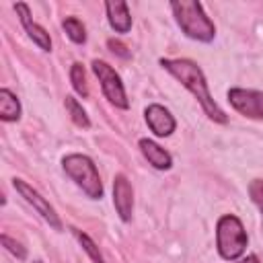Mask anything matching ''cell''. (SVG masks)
<instances>
[{"label":"cell","instance_id":"20","mask_svg":"<svg viewBox=\"0 0 263 263\" xmlns=\"http://www.w3.org/2000/svg\"><path fill=\"white\" fill-rule=\"evenodd\" d=\"M107 45H109V47H111V51H113V53H117L119 58H125V60H127V58L132 55V51H127V47H125L121 41L109 39V41H107Z\"/></svg>","mask_w":263,"mask_h":263},{"label":"cell","instance_id":"8","mask_svg":"<svg viewBox=\"0 0 263 263\" xmlns=\"http://www.w3.org/2000/svg\"><path fill=\"white\" fill-rule=\"evenodd\" d=\"M113 203L119 218L123 222H129L134 212V189L125 175H115L113 179Z\"/></svg>","mask_w":263,"mask_h":263},{"label":"cell","instance_id":"12","mask_svg":"<svg viewBox=\"0 0 263 263\" xmlns=\"http://www.w3.org/2000/svg\"><path fill=\"white\" fill-rule=\"evenodd\" d=\"M105 10H107L109 25L117 33H127L132 29V14H129V8L125 2H107Z\"/></svg>","mask_w":263,"mask_h":263},{"label":"cell","instance_id":"3","mask_svg":"<svg viewBox=\"0 0 263 263\" xmlns=\"http://www.w3.org/2000/svg\"><path fill=\"white\" fill-rule=\"evenodd\" d=\"M62 166L66 175L90 197V199H101L103 197V183L99 177V171L95 162L84 156V154H68L62 160Z\"/></svg>","mask_w":263,"mask_h":263},{"label":"cell","instance_id":"5","mask_svg":"<svg viewBox=\"0 0 263 263\" xmlns=\"http://www.w3.org/2000/svg\"><path fill=\"white\" fill-rule=\"evenodd\" d=\"M92 72L95 76L99 78L101 82V88L105 92V97L109 99V103H113L115 107L119 109H127L129 103H127V97H125V88H123V82L119 78V74L103 60H95L92 62Z\"/></svg>","mask_w":263,"mask_h":263},{"label":"cell","instance_id":"17","mask_svg":"<svg viewBox=\"0 0 263 263\" xmlns=\"http://www.w3.org/2000/svg\"><path fill=\"white\" fill-rule=\"evenodd\" d=\"M74 234H76V238H78V242L82 245V249L90 255V259L95 261V263H105V259H103V255H101V251H99V247L95 245V240L86 234V232H82V230H74Z\"/></svg>","mask_w":263,"mask_h":263},{"label":"cell","instance_id":"21","mask_svg":"<svg viewBox=\"0 0 263 263\" xmlns=\"http://www.w3.org/2000/svg\"><path fill=\"white\" fill-rule=\"evenodd\" d=\"M238 263H259V259H257L255 255H249V257H245V259H240Z\"/></svg>","mask_w":263,"mask_h":263},{"label":"cell","instance_id":"22","mask_svg":"<svg viewBox=\"0 0 263 263\" xmlns=\"http://www.w3.org/2000/svg\"><path fill=\"white\" fill-rule=\"evenodd\" d=\"M35 263H41V261H35Z\"/></svg>","mask_w":263,"mask_h":263},{"label":"cell","instance_id":"15","mask_svg":"<svg viewBox=\"0 0 263 263\" xmlns=\"http://www.w3.org/2000/svg\"><path fill=\"white\" fill-rule=\"evenodd\" d=\"M62 27H64L66 35H68L74 43H84V41H86V29H84L82 21H78L76 16H68V18H64Z\"/></svg>","mask_w":263,"mask_h":263},{"label":"cell","instance_id":"19","mask_svg":"<svg viewBox=\"0 0 263 263\" xmlns=\"http://www.w3.org/2000/svg\"><path fill=\"white\" fill-rule=\"evenodd\" d=\"M2 245L6 247V251H10L16 259H25L27 257V251H25V247L21 245V242H16V240H12L8 234H2Z\"/></svg>","mask_w":263,"mask_h":263},{"label":"cell","instance_id":"1","mask_svg":"<svg viewBox=\"0 0 263 263\" xmlns=\"http://www.w3.org/2000/svg\"><path fill=\"white\" fill-rule=\"evenodd\" d=\"M160 66H162L166 72H171V74L199 101V105L203 107V111H205V115H208L210 119H214L216 123H226V121H228L226 113H224V111L218 107V103L212 99V95H210V90H208V82H205V78H203V72H201V68H199L195 62L185 60V58H181V60H160Z\"/></svg>","mask_w":263,"mask_h":263},{"label":"cell","instance_id":"2","mask_svg":"<svg viewBox=\"0 0 263 263\" xmlns=\"http://www.w3.org/2000/svg\"><path fill=\"white\" fill-rule=\"evenodd\" d=\"M171 8H173V14L181 27V31L195 39V41H212L214 39V33H216V27L214 23L210 21V16L203 12V6L195 0H181V2H171Z\"/></svg>","mask_w":263,"mask_h":263},{"label":"cell","instance_id":"18","mask_svg":"<svg viewBox=\"0 0 263 263\" xmlns=\"http://www.w3.org/2000/svg\"><path fill=\"white\" fill-rule=\"evenodd\" d=\"M249 195H251V199L255 201V205L263 212V179L251 181V185H249Z\"/></svg>","mask_w":263,"mask_h":263},{"label":"cell","instance_id":"13","mask_svg":"<svg viewBox=\"0 0 263 263\" xmlns=\"http://www.w3.org/2000/svg\"><path fill=\"white\" fill-rule=\"evenodd\" d=\"M0 117L4 121H16L21 117V103L8 88L0 90Z\"/></svg>","mask_w":263,"mask_h":263},{"label":"cell","instance_id":"9","mask_svg":"<svg viewBox=\"0 0 263 263\" xmlns=\"http://www.w3.org/2000/svg\"><path fill=\"white\" fill-rule=\"evenodd\" d=\"M144 115H146L148 127H150L158 138L171 136V134L175 132V125H177V123H175V117H173L171 111L164 109L162 105H156V103L148 105L146 111H144Z\"/></svg>","mask_w":263,"mask_h":263},{"label":"cell","instance_id":"11","mask_svg":"<svg viewBox=\"0 0 263 263\" xmlns=\"http://www.w3.org/2000/svg\"><path fill=\"white\" fill-rule=\"evenodd\" d=\"M140 150H142L144 158H146L154 168H158V171L171 168V164H173L171 154H168L162 146H158L156 142H152V140H148V138H142V140H140Z\"/></svg>","mask_w":263,"mask_h":263},{"label":"cell","instance_id":"6","mask_svg":"<svg viewBox=\"0 0 263 263\" xmlns=\"http://www.w3.org/2000/svg\"><path fill=\"white\" fill-rule=\"evenodd\" d=\"M228 103L245 117L263 119V92L251 88H230Z\"/></svg>","mask_w":263,"mask_h":263},{"label":"cell","instance_id":"4","mask_svg":"<svg viewBox=\"0 0 263 263\" xmlns=\"http://www.w3.org/2000/svg\"><path fill=\"white\" fill-rule=\"evenodd\" d=\"M247 242H249V238H247L245 226L236 216L226 214L218 220V224H216V245H218V253H220L222 259H226V261L238 259L245 253Z\"/></svg>","mask_w":263,"mask_h":263},{"label":"cell","instance_id":"16","mask_svg":"<svg viewBox=\"0 0 263 263\" xmlns=\"http://www.w3.org/2000/svg\"><path fill=\"white\" fill-rule=\"evenodd\" d=\"M70 80H72L74 90H76L80 97H88L86 72H84V66H82V64H72V68H70Z\"/></svg>","mask_w":263,"mask_h":263},{"label":"cell","instance_id":"10","mask_svg":"<svg viewBox=\"0 0 263 263\" xmlns=\"http://www.w3.org/2000/svg\"><path fill=\"white\" fill-rule=\"evenodd\" d=\"M14 10L18 12V18H21V23H23V27H25V31L29 33V37L43 49V51H49L51 49V39H49V33L43 29V27H39L33 18H31V12H29V6L27 4H23V2H18V4H14Z\"/></svg>","mask_w":263,"mask_h":263},{"label":"cell","instance_id":"7","mask_svg":"<svg viewBox=\"0 0 263 263\" xmlns=\"http://www.w3.org/2000/svg\"><path fill=\"white\" fill-rule=\"evenodd\" d=\"M12 187L21 193V197H25L27 199V203H31L35 210H37V214L51 226V228H55V230H62V222H60V218H58V214H55V210L49 205V201L45 199V197H41L29 183H25L23 179H12Z\"/></svg>","mask_w":263,"mask_h":263},{"label":"cell","instance_id":"14","mask_svg":"<svg viewBox=\"0 0 263 263\" xmlns=\"http://www.w3.org/2000/svg\"><path fill=\"white\" fill-rule=\"evenodd\" d=\"M64 105H66V111L70 113L72 121H74L78 127H88V125H90V119H88L86 111L80 107V103H78L74 97H66V99H64Z\"/></svg>","mask_w":263,"mask_h":263}]
</instances>
